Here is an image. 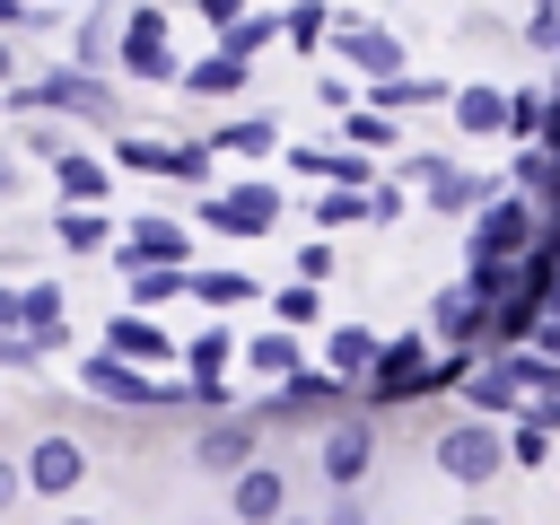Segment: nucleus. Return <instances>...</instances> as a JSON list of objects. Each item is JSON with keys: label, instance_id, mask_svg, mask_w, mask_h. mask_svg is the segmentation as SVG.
Returning a JSON list of instances; mask_svg holds the SVG:
<instances>
[{"label": "nucleus", "instance_id": "423d86ee", "mask_svg": "<svg viewBox=\"0 0 560 525\" xmlns=\"http://www.w3.org/2000/svg\"><path fill=\"white\" fill-rule=\"evenodd\" d=\"M210 158H219L210 140H140V131L114 140V166L122 175H166V184H210Z\"/></svg>", "mask_w": 560, "mask_h": 525}, {"label": "nucleus", "instance_id": "09e8293b", "mask_svg": "<svg viewBox=\"0 0 560 525\" xmlns=\"http://www.w3.org/2000/svg\"><path fill=\"white\" fill-rule=\"evenodd\" d=\"M324 525H368V508H359L350 490H332V508H324Z\"/></svg>", "mask_w": 560, "mask_h": 525}, {"label": "nucleus", "instance_id": "c9c22d12", "mask_svg": "<svg viewBox=\"0 0 560 525\" xmlns=\"http://www.w3.org/2000/svg\"><path fill=\"white\" fill-rule=\"evenodd\" d=\"M18 149H26V158H44V166H52V158H61V149H70V131H61V114H18Z\"/></svg>", "mask_w": 560, "mask_h": 525}, {"label": "nucleus", "instance_id": "dca6fc26", "mask_svg": "<svg viewBox=\"0 0 560 525\" xmlns=\"http://www.w3.org/2000/svg\"><path fill=\"white\" fill-rule=\"evenodd\" d=\"M332 44H341V61H350L359 79H394V70H402V35H385V26L332 18Z\"/></svg>", "mask_w": 560, "mask_h": 525}, {"label": "nucleus", "instance_id": "13d9d810", "mask_svg": "<svg viewBox=\"0 0 560 525\" xmlns=\"http://www.w3.org/2000/svg\"><path fill=\"white\" fill-rule=\"evenodd\" d=\"M280 525H315V516H280Z\"/></svg>", "mask_w": 560, "mask_h": 525}, {"label": "nucleus", "instance_id": "c85d7f7f", "mask_svg": "<svg viewBox=\"0 0 560 525\" xmlns=\"http://www.w3.org/2000/svg\"><path fill=\"white\" fill-rule=\"evenodd\" d=\"M262 44H280V9H245L236 26H219V52H236V61H254Z\"/></svg>", "mask_w": 560, "mask_h": 525}, {"label": "nucleus", "instance_id": "72a5a7b5", "mask_svg": "<svg viewBox=\"0 0 560 525\" xmlns=\"http://www.w3.org/2000/svg\"><path fill=\"white\" fill-rule=\"evenodd\" d=\"M262 280H245V271H192L184 280V298H201V306H245Z\"/></svg>", "mask_w": 560, "mask_h": 525}, {"label": "nucleus", "instance_id": "4468645a", "mask_svg": "<svg viewBox=\"0 0 560 525\" xmlns=\"http://www.w3.org/2000/svg\"><path fill=\"white\" fill-rule=\"evenodd\" d=\"M315 464H324V481H332V490H359V472L376 464V429L332 411V420H324V446H315Z\"/></svg>", "mask_w": 560, "mask_h": 525}, {"label": "nucleus", "instance_id": "4be33fe9", "mask_svg": "<svg viewBox=\"0 0 560 525\" xmlns=\"http://www.w3.org/2000/svg\"><path fill=\"white\" fill-rule=\"evenodd\" d=\"M105 350H122V359H140V368H149V359H175V341L149 324V306H122V315L105 324Z\"/></svg>", "mask_w": 560, "mask_h": 525}, {"label": "nucleus", "instance_id": "79ce46f5", "mask_svg": "<svg viewBox=\"0 0 560 525\" xmlns=\"http://www.w3.org/2000/svg\"><path fill=\"white\" fill-rule=\"evenodd\" d=\"M525 35H534L542 52H560V0H534V9H525Z\"/></svg>", "mask_w": 560, "mask_h": 525}, {"label": "nucleus", "instance_id": "473e14b6", "mask_svg": "<svg viewBox=\"0 0 560 525\" xmlns=\"http://www.w3.org/2000/svg\"><path fill=\"white\" fill-rule=\"evenodd\" d=\"M280 35H289L298 52H315V44L332 35V9H324V0H289V9H280Z\"/></svg>", "mask_w": 560, "mask_h": 525}, {"label": "nucleus", "instance_id": "2f4dec72", "mask_svg": "<svg viewBox=\"0 0 560 525\" xmlns=\"http://www.w3.org/2000/svg\"><path fill=\"white\" fill-rule=\"evenodd\" d=\"M210 149H228V158H262V149H280V122H271V114H245V122L210 131Z\"/></svg>", "mask_w": 560, "mask_h": 525}, {"label": "nucleus", "instance_id": "f8f14e48", "mask_svg": "<svg viewBox=\"0 0 560 525\" xmlns=\"http://www.w3.org/2000/svg\"><path fill=\"white\" fill-rule=\"evenodd\" d=\"M228 516H236V525H280V516H289V472L262 464V455H254L245 472H228Z\"/></svg>", "mask_w": 560, "mask_h": 525}, {"label": "nucleus", "instance_id": "603ef678", "mask_svg": "<svg viewBox=\"0 0 560 525\" xmlns=\"http://www.w3.org/2000/svg\"><path fill=\"white\" fill-rule=\"evenodd\" d=\"M9 192H18V158L0 149V201H9Z\"/></svg>", "mask_w": 560, "mask_h": 525}, {"label": "nucleus", "instance_id": "f03ea898", "mask_svg": "<svg viewBox=\"0 0 560 525\" xmlns=\"http://www.w3.org/2000/svg\"><path fill=\"white\" fill-rule=\"evenodd\" d=\"M79 385L96 394V402H114V411H175V402H192V385H158L140 359H122V350H88L79 359Z\"/></svg>", "mask_w": 560, "mask_h": 525}, {"label": "nucleus", "instance_id": "9d476101", "mask_svg": "<svg viewBox=\"0 0 560 525\" xmlns=\"http://www.w3.org/2000/svg\"><path fill=\"white\" fill-rule=\"evenodd\" d=\"M201 228H219V236H271V228H280V184L210 192V201H201Z\"/></svg>", "mask_w": 560, "mask_h": 525}, {"label": "nucleus", "instance_id": "6e6d98bb", "mask_svg": "<svg viewBox=\"0 0 560 525\" xmlns=\"http://www.w3.org/2000/svg\"><path fill=\"white\" fill-rule=\"evenodd\" d=\"M61 525H96V516H79V508H70V516H61Z\"/></svg>", "mask_w": 560, "mask_h": 525}, {"label": "nucleus", "instance_id": "49530a36", "mask_svg": "<svg viewBox=\"0 0 560 525\" xmlns=\"http://www.w3.org/2000/svg\"><path fill=\"white\" fill-rule=\"evenodd\" d=\"M324 271H332V245H324V236H315V245H298V280H324Z\"/></svg>", "mask_w": 560, "mask_h": 525}, {"label": "nucleus", "instance_id": "3c124183", "mask_svg": "<svg viewBox=\"0 0 560 525\" xmlns=\"http://www.w3.org/2000/svg\"><path fill=\"white\" fill-rule=\"evenodd\" d=\"M26 18H35V9H26V0H0V35H18V26H26Z\"/></svg>", "mask_w": 560, "mask_h": 525}, {"label": "nucleus", "instance_id": "58836bf2", "mask_svg": "<svg viewBox=\"0 0 560 525\" xmlns=\"http://www.w3.org/2000/svg\"><path fill=\"white\" fill-rule=\"evenodd\" d=\"M315 306H324V289H315V280H298V289H271V324H289V332H298V324H315Z\"/></svg>", "mask_w": 560, "mask_h": 525}, {"label": "nucleus", "instance_id": "f257e3e1", "mask_svg": "<svg viewBox=\"0 0 560 525\" xmlns=\"http://www.w3.org/2000/svg\"><path fill=\"white\" fill-rule=\"evenodd\" d=\"M9 114H61V122H122V96L88 70V61H61V70H44V79H18L9 88Z\"/></svg>", "mask_w": 560, "mask_h": 525}, {"label": "nucleus", "instance_id": "a878e982", "mask_svg": "<svg viewBox=\"0 0 560 525\" xmlns=\"http://www.w3.org/2000/svg\"><path fill=\"white\" fill-rule=\"evenodd\" d=\"M508 184H516V192H534V201L551 210V201H560V158H551L542 140H525V149H516V166H508Z\"/></svg>", "mask_w": 560, "mask_h": 525}, {"label": "nucleus", "instance_id": "f704fd0d", "mask_svg": "<svg viewBox=\"0 0 560 525\" xmlns=\"http://www.w3.org/2000/svg\"><path fill=\"white\" fill-rule=\"evenodd\" d=\"M175 359H184V368H192V385H210V376H219V368H228V359H236V341H228V332H219V324H210V332H192V341H184V350H175Z\"/></svg>", "mask_w": 560, "mask_h": 525}, {"label": "nucleus", "instance_id": "bb28decb", "mask_svg": "<svg viewBox=\"0 0 560 525\" xmlns=\"http://www.w3.org/2000/svg\"><path fill=\"white\" fill-rule=\"evenodd\" d=\"M289 166L324 184H368V149H289Z\"/></svg>", "mask_w": 560, "mask_h": 525}, {"label": "nucleus", "instance_id": "2eb2a0df", "mask_svg": "<svg viewBox=\"0 0 560 525\" xmlns=\"http://www.w3.org/2000/svg\"><path fill=\"white\" fill-rule=\"evenodd\" d=\"M429 332H438V341H472V350H481V341H490V298H481L472 280H446V289L429 298Z\"/></svg>", "mask_w": 560, "mask_h": 525}, {"label": "nucleus", "instance_id": "4d7b16f0", "mask_svg": "<svg viewBox=\"0 0 560 525\" xmlns=\"http://www.w3.org/2000/svg\"><path fill=\"white\" fill-rule=\"evenodd\" d=\"M455 525H499V516H455Z\"/></svg>", "mask_w": 560, "mask_h": 525}, {"label": "nucleus", "instance_id": "20e7f679", "mask_svg": "<svg viewBox=\"0 0 560 525\" xmlns=\"http://www.w3.org/2000/svg\"><path fill=\"white\" fill-rule=\"evenodd\" d=\"M534 228H542V201L534 192H490L481 210H472V236H464V254H525L534 245Z\"/></svg>", "mask_w": 560, "mask_h": 525}, {"label": "nucleus", "instance_id": "e433bc0d", "mask_svg": "<svg viewBox=\"0 0 560 525\" xmlns=\"http://www.w3.org/2000/svg\"><path fill=\"white\" fill-rule=\"evenodd\" d=\"M359 219H368V184H332L315 201V228H359Z\"/></svg>", "mask_w": 560, "mask_h": 525}, {"label": "nucleus", "instance_id": "c03bdc74", "mask_svg": "<svg viewBox=\"0 0 560 525\" xmlns=\"http://www.w3.org/2000/svg\"><path fill=\"white\" fill-rule=\"evenodd\" d=\"M192 9H201V26H210V35H219V26H236V18H245V9H254V0H192Z\"/></svg>", "mask_w": 560, "mask_h": 525}, {"label": "nucleus", "instance_id": "412c9836", "mask_svg": "<svg viewBox=\"0 0 560 525\" xmlns=\"http://www.w3.org/2000/svg\"><path fill=\"white\" fill-rule=\"evenodd\" d=\"M52 245H70V254H96V245H114V219H105V201H61V210H52Z\"/></svg>", "mask_w": 560, "mask_h": 525}, {"label": "nucleus", "instance_id": "a18cd8bd", "mask_svg": "<svg viewBox=\"0 0 560 525\" xmlns=\"http://www.w3.org/2000/svg\"><path fill=\"white\" fill-rule=\"evenodd\" d=\"M18 499H26V464H18V455H0V516H9Z\"/></svg>", "mask_w": 560, "mask_h": 525}, {"label": "nucleus", "instance_id": "cd10ccee", "mask_svg": "<svg viewBox=\"0 0 560 525\" xmlns=\"http://www.w3.org/2000/svg\"><path fill=\"white\" fill-rule=\"evenodd\" d=\"M324 368H332V376H350V385H359V376H368V368H376V332H368V324H341V332H332V341H324Z\"/></svg>", "mask_w": 560, "mask_h": 525}, {"label": "nucleus", "instance_id": "f3484780", "mask_svg": "<svg viewBox=\"0 0 560 525\" xmlns=\"http://www.w3.org/2000/svg\"><path fill=\"white\" fill-rule=\"evenodd\" d=\"M18 324L44 341V359L70 350V289H61V280H26V289H18Z\"/></svg>", "mask_w": 560, "mask_h": 525}, {"label": "nucleus", "instance_id": "864d4df0", "mask_svg": "<svg viewBox=\"0 0 560 525\" xmlns=\"http://www.w3.org/2000/svg\"><path fill=\"white\" fill-rule=\"evenodd\" d=\"M9 79H18V52H9V35H0V88H9Z\"/></svg>", "mask_w": 560, "mask_h": 525}, {"label": "nucleus", "instance_id": "37998d69", "mask_svg": "<svg viewBox=\"0 0 560 525\" xmlns=\"http://www.w3.org/2000/svg\"><path fill=\"white\" fill-rule=\"evenodd\" d=\"M368 219H376V228L402 219V184H368Z\"/></svg>", "mask_w": 560, "mask_h": 525}, {"label": "nucleus", "instance_id": "b1692460", "mask_svg": "<svg viewBox=\"0 0 560 525\" xmlns=\"http://www.w3.org/2000/svg\"><path fill=\"white\" fill-rule=\"evenodd\" d=\"M122 0H105V9H88L79 18V35H70V61H88V70H105L114 61V35H122V18H114Z\"/></svg>", "mask_w": 560, "mask_h": 525}, {"label": "nucleus", "instance_id": "5701e85b", "mask_svg": "<svg viewBox=\"0 0 560 525\" xmlns=\"http://www.w3.org/2000/svg\"><path fill=\"white\" fill-rule=\"evenodd\" d=\"M52 184H61V201H105L114 166H105V158H88V149H61V158H52Z\"/></svg>", "mask_w": 560, "mask_h": 525}, {"label": "nucleus", "instance_id": "a211bd4d", "mask_svg": "<svg viewBox=\"0 0 560 525\" xmlns=\"http://www.w3.org/2000/svg\"><path fill=\"white\" fill-rule=\"evenodd\" d=\"M446 105H455V131H464V140H499V131H508V96H499L490 79H464Z\"/></svg>", "mask_w": 560, "mask_h": 525}, {"label": "nucleus", "instance_id": "de8ad7c7", "mask_svg": "<svg viewBox=\"0 0 560 525\" xmlns=\"http://www.w3.org/2000/svg\"><path fill=\"white\" fill-rule=\"evenodd\" d=\"M438 166H446V149H411V158H402V175H411V184H429Z\"/></svg>", "mask_w": 560, "mask_h": 525}, {"label": "nucleus", "instance_id": "5fc2aeb1", "mask_svg": "<svg viewBox=\"0 0 560 525\" xmlns=\"http://www.w3.org/2000/svg\"><path fill=\"white\" fill-rule=\"evenodd\" d=\"M0 324H18V289H0Z\"/></svg>", "mask_w": 560, "mask_h": 525}, {"label": "nucleus", "instance_id": "4c0bfd02", "mask_svg": "<svg viewBox=\"0 0 560 525\" xmlns=\"http://www.w3.org/2000/svg\"><path fill=\"white\" fill-rule=\"evenodd\" d=\"M350 149H402L394 114H385V105H359V114H350Z\"/></svg>", "mask_w": 560, "mask_h": 525}, {"label": "nucleus", "instance_id": "6ab92c4d", "mask_svg": "<svg viewBox=\"0 0 560 525\" xmlns=\"http://www.w3.org/2000/svg\"><path fill=\"white\" fill-rule=\"evenodd\" d=\"M455 394H464V411H490V420H499V411H516L525 385H516V368H508V350H499V359H472V376H464Z\"/></svg>", "mask_w": 560, "mask_h": 525}, {"label": "nucleus", "instance_id": "9b49d317", "mask_svg": "<svg viewBox=\"0 0 560 525\" xmlns=\"http://www.w3.org/2000/svg\"><path fill=\"white\" fill-rule=\"evenodd\" d=\"M254 455H262V420H254V411H228V420L192 429V464H201V472H219V481H228V472H245Z\"/></svg>", "mask_w": 560, "mask_h": 525}, {"label": "nucleus", "instance_id": "7ed1b4c3", "mask_svg": "<svg viewBox=\"0 0 560 525\" xmlns=\"http://www.w3.org/2000/svg\"><path fill=\"white\" fill-rule=\"evenodd\" d=\"M429 464H438L446 481L481 490V481H499V472H508V438L490 429V411H455V420L429 438Z\"/></svg>", "mask_w": 560, "mask_h": 525}, {"label": "nucleus", "instance_id": "ddd939ff", "mask_svg": "<svg viewBox=\"0 0 560 525\" xmlns=\"http://www.w3.org/2000/svg\"><path fill=\"white\" fill-rule=\"evenodd\" d=\"M114 262H122V271H131V262H192V236H184V219L140 210V219L114 236Z\"/></svg>", "mask_w": 560, "mask_h": 525}, {"label": "nucleus", "instance_id": "39448f33", "mask_svg": "<svg viewBox=\"0 0 560 525\" xmlns=\"http://www.w3.org/2000/svg\"><path fill=\"white\" fill-rule=\"evenodd\" d=\"M114 61L131 70V79H158V88H175L184 79V61L166 52V9H122V35H114Z\"/></svg>", "mask_w": 560, "mask_h": 525}, {"label": "nucleus", "instance_id": "aec40b11", "mask_svg": "<svg viewBox=\"0 0 560 525\" xmlns=\"http://www.w3.org/2000/svg\"><path fill=\"white\" fill-rule=\"evenodd\" d=\"M481 201H490V184H481L472 166H455V158H446V166L429 175V210H438V219H472Z\"/></svg>", "mask_w": 560, "mask_h": 525}, {"label": "nucleus", "instance_id": "1a4fd4ad", "mask_svg": "<svg viewBox=\"0 0 560 525\" xmlns=\"http://www.w3.org/2000/svg\"><path fill=\"white\" fill-rule=\"evenodd\" d=\"M18 464H26V490H35V499H70V490L88 481V446H79L70 429H44Z\"/></svg>", "mask_w": 560, "mask_h": 525}, {"label": "nucleus", "instance_id": "8fccbe9b", "mask_svg": "<svg viewBox=\"0 0 560 525\" xmlns=\"http://www.w3.org/2000/svg\"><path fill=\"white\" fill-rule=\"evenodd\" d=\"M525 341H534L542 359H560V315H534V332H525Z\"/></svg>", "mask_w": 560, "mask_h": 525}, {"label": "nucleus", "instance_id": "ea45409f", "mask_svg": "<svg viewBox=\"0 0 560 525\" xmlns=\"http://www.w3.org/2000/svg\"><path fill=\"white\" fill-rule=\"evenodd\" d=\"M542 114H551L542 88H516V96H508V131H516V140H542Z\"/></svg>", "mask_w": 560, "mask_h": 525}, {"label": "nucleus", "instance_id": "c756f323", "mask_svg": "<svg viewBox=\"0 0 560 525\" xmlns=\"http://www.w3.org/2000/svg\"><path fill=\"white\" fill-rule=\"evenodd\" d=\"M184 280H192V262H131V306H166V298H184Z\"/></svg>", "mask_w": 560, "mask_h": 525}, {"label": "nucleus", "instance_id": "6e6552de", "mask_svg": "<svg viewBox=\"0 0 560 525\" xmlns=\"http://www.w3.org/2000/svg\"><path fill=\"white\" fill-rule=\"evenodd\" d=\"M368 385V402L385 411V402H411L420 385H429V332H402V341H376V368L359 376Z\"/></svg>", "mask_w": 560, "mask_h": 525}, {"label": "nucleus", "instance_id": "7c9ffc66", "mask_svg": "<svg viewBox=\"0 0 560 525\" xmlns=\"http://www.w3.org/2000/svg\"><path fill=\"white\" fill-rule=\"evenodd\" d=\"M236 359H245L254 376H289V368H298V332H289V324H271V332H254Z\"/></svg>", "mask_w": 560, "mask_h": 525}, {"label": "nucleus", "instance_id": "0eeeda50", "mask_svg": "<svg viewBox=\"0 0 560 525\" xmlns=\"http://www.w3.org/2000/svg\"><path fill=\"white\" fill-rule=\"evenodd\" d=\"M341 394H350V376H332V368H289V376H271V402L254 411V420H332L341 411Z\"/></svg>", "mask_w": 560, "mask_h": 525}, {"label": "nucleus", "instance_id": "a19ab883", "mask_svg": "<svg viewBox=\"0 0 560 525\" xmlns=\"http://www.w3.org/2000/svg\"><path fill=\"white\" fill-rule=\"evenodd\" d=\"M542 455H551V429L516 420V429H508V464H542Z\"/></svg>", "mask_w": 560, "mask_h": 525}, {"label": "nucleus", "instance_id": "393cba45", "mask_svg": "<svg viewBox=\"0 0 560 525\" xmlns=\"http://www.w3.org/2000/svg\"><path fill=\"white\" fill-rule=\"evenodd\" d=\"M245 79H254V61H236V52H201V61H192L175 88H192V96H236Z\"/></svg>", "mask_w": 560, "mask_h": 525}]
</instances>
